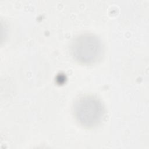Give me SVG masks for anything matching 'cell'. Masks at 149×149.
Returning <instances> with one entry per match:
<instances>
[{"mask_svg": "<svg viewBox=\"0 0 149 149\" xmlns=\"http://www.w3.org/2000/svg\"><path fill=\"white\" fill-rule=\"evenodd\" d=\"M70 49L72 56L78 62L92 64L102 58L104 48L98 36L93 33H84L73 38Z\"/></svg>", "mask_w": 149, "mask_h": 149, "instance_id": "cell-1", "label": "cell"}, {"mask_svg": "<svg viewBox=\"0 0 149 149\" xmlns=\"http://www.w3.org/2000/svg\"><path fill=\"white\" fill-rule=\"evenodd\" d=\"M72 111L76 121L87 128L98 125L104 115L101 101L92 95H83L77 98L73 102Z\"/></svg>", "mask_w": 149, "mask_h": 149, "instance_id": "cell-2", "label": "cell"}]
</instances>
